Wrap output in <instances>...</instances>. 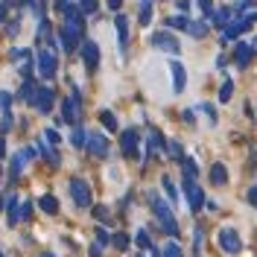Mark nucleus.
Wrapping results in <instances>:
<instances>
[{
	"mask_svg": "<svg viewBox=\"0 0 257 257\" xmlns=\"http://www.w3.org/2000/svg\"><path fill=\"white\" fill-rule=\"evenodd\" d=\"M149 205H152V210H155L158 225L164 228V234L176 240V237H178V222H176V213L170 210V205H167V202H164V199H161L155 190H149Z\"/></svg>",
	"mask_w": 257,
	"mask_h": 257,
	"instance_id": "obj_1",
	"label": "nucleus"
},
{
	"mask_svg": "<svg viewBox=\"0 0 257 257\" xmlns=\"http://www.w3.org/2000/svg\"><path fill=\"white\" fill-rule=\"evenodd\" d=\"M62 123H70V126H79L82 123V99H79V91H73L70 96L62 99Z\"/></svg>",
	"mask_w": 257,
	"mask_h": 257,
	"instance_id": "obj_2",
	"label": "nucleus"
},
{
	"mask_svg": "<svg viewBox=\"0 0 257 257\" xmlns=\"http://www.w3.org/2000/svg\"><path fill=\"white\" fill-rule=\"evenodd\" d=\"M35 67H38V76H41V79H53L56 70H59L56 50H38V56H35Z\"/></svg>",
	"mask_w": 257,
	"mask_h": 257,
	"instance_id": "obj_3",
	"label": "nucleus"
},
{
	"mask_svg": "<svg viewBox=\"0 0 257 257\" xmlns=\"http://www.w3.org/2000/svg\"><path fill=\"white\" fill-rule=\"evenodd\" d=\"M70 196H73V202L79 205V208H91V202H94V196H91V184L85 181V178L79 176H73L70 178Z\"/></svg>",
	"mask_w": 257,
	"mask_h": 257,
	"instance_id": "obj_4",
	"label": "nucleus"
},
{
	"mask_svg": "<svg viewBox=\"0 0 257 257\" xmlns=\"http://www.w3.org/2000/svg\"><path fill=\"white\" fill-rule=\"evenodd\" d=\"M152 47L155 50H164V53H170V56H178L181 53V44H178L176 35H170L167 30H161L152 35Z\"/></svg>",
	"mask_w": 257,
	"mask_h": 257,
	"instance_id": "obj_5",
	"label": "nucleus"
},
{
	"mask_svg": "<svg viewBox=\"0 0 257 257\" xmlns=\"http://www.w3.org/2000/svg\"><path fill=\"white\" fill-rule=\"evenodd\" d=\"M219 248H222L225 254H240L242 251L240 234H237L234 228H222V231H219Z\"/></svg>",
	"mask_w": 257,
	"mask_h": 257,
	"instance_id": "obj_6",
	"label": "nucleus"
},
{
	"mask_svg": "<svg viewBox=\"0 0 257 257\" xmlns=\"http://www.w3.org/2000/svg\"><path fill=\"white\" fill-rule=\"evenodd\" d=\"M184 193H187V205H190V210L199 213L202 205H205V193H202V187H199L193 178H184Z\"/></svg>",
	"mask_w": 257,
	"mask_h": 257,
	"instance_id": "obj_7",
	"label": "nucleus"
},
{
	"mask_svg": "<svg viewBox=\"0 0 257 257\" xmlns=\"http://www.w3.org/2000/svg\"><path fill=\"white\" fill-rule=\"evenodd\" d=\"M88 152L94 155V158H108V141H105V135H99V132H88Z\"/></svg>",
	"mask_w": 257,
	"mask_h": 257,
	"instance_id": "obj_8",
	"label": "nucleus"
},
{
	"mask_svg": "<svg viewBox=\"0 0 257 257\" xmlns=\"http://www.w3.org/2000/svg\"><path fill=\"white\" fill-rule=\"evenodd\" d=\"M53 99H56V91L53 88H35L32 105L38 108V114H50L53 111Z\"/></svg>",
	"mask_w": 257,
	"mask_h": 257,
	"instance_id": "obj_9",
	"label": "nucleus"
},
{
	"mask_svg": "<svg viewBox=\"0 0 257 257\" xmlns=\"http://www.w3.org/2000/svg\"><path fill=\"white\" fill-rule=\"evenodd\" d=\"M82 62H85V67L91 73L99 67V47H96V41H82Z\"/></svg>",
	"mask_w": 257,
	"mask_h": 257,
	"instance_id": "obj_10",
	"label": "nucleus"
},
{
	"mask_svg": "<svg viewBox=\"0 0 257 257\" xmlns=\"http://www.w3.org/2000/svg\"><path fill=\"white\" fill-rule=\"evenodd\" d=\"M120 146H123V152H126L128 158H135V155H138V146H141L138 128H126V132L120 135Z\"/></svg>",
	"mask_w": 257,
	"mask_h": 257,
	"instance_id": "obj_11",
	"label": "nucleus"
},
{
	"mask_svg": "<svg viewBox=\"0 0 257 257\" xmlns=\"http://www.w3.org/2000/svg\"><path fill=\"white\" fill-rule=\"evenodd\" d=\"M170 73H173V91L181 94V91L187 88V70H184V64L181 62H170Z\"/></svg>",
	"mask_w": 257,
	"mask_h": 257,
	"instance_id": "obj_12",
	"label": "nucleus"
},
{
	"mask_svg": "<svg viewBox=\"0 0 257 257\" xmlns=\"http://www.w3.org/2000/svg\"><path fill=\"white\" fill-rule=\"evenodd\" d=\"M32 158H35V149H21L18 155H12V164H9L12 170H9V173H12V176L24 173V167H27V164H30Z\"/></svg>",
	"mask_w": 257,
	"mask_h": 257,
	"instance_id": "obj_13",
	"label": "nucleus"
},
{
	"mask_svg": "<svg viewBox=\"0 0 257 257\" xmlns=\"http://www.w3.org/2000/svg\"><path fill=\"white\" fill-rule=\"evenodd\" d=\"M114 27H117V38H120V53L126 56V50H128V18L126 15H117Z\"/></svg>",
	"mask_w": 257,
	"mask_h": 257,
	"instance_id": "obj_14",
	"label": "nucleus"
},
{
	"mask_svg": "<svg viewBox=\"0 0 257 257\" xmlns=\"http://www.w3.org/2000/svg\"><path fill=\"white\" fill-rule=\"evenodd\" d=\"M251 56H254V50H251V44H245V41H240L234 47V62H237V67H248Z\"/></svg>",
	"mask_w": 257,
	"mask_h": 257,
	"instance_id": "obj_15",
	"label": "nucleus"
},
{
	"mask_svg": "<svg viewBox=\"0 0 257 257\" xmlns=\"http://www.w3.org/2000/svg\"><path fill=\"white\" fill-rule=\"evenodd\" d=\"M158 149H164V138H161L158 128H149V138H146V152L152 155V152H158Z\"/></svg>",
	"mask_w": 257,
	"mask_h": 257,
	"instance_id": "obj_16",
	"label": "nucleus"
},
{
	"mask_svg": "<svg viewBox=\"0 0 257 257\" xmlns=\"http://www.w3.org/2000/svg\"><path fill=\"white\" fill-rule=\"evenodd\" d=\"M225 181H228V170H225V164H213V167H210V184L222 187Z\"/></svg>",
	"mask_w": 257,
	"mask_h": 257,
	"instance_id": "obj_17",
	"label": "nucleus"
},
{
	"mask_svg": "<svg viewBox=\"0 0 257 257\" xmlns=\"http://www.w3.org/2000/svg\"><path fill=\"white\" fill-rule=\"evenodd\" d=\"M187 35H193V38H205L208 35V24L205 21H187Z\"/></svg>",
	"mask_w": 257,
	"mask_h": 257,
	"instance_id": "obj_18",
	"label": "nucleus"
},
{
	"mask_svg": "<svg viewBox=\"0 0 257 257\" xmlns=\"http://www.w3.org/2000/svg\"><path fill=\"white\" fill-rule=\"evenodd\" d=\"M38 208L44 210V213H50V216H56V213H59V202H56V196H41V199H38Z\"/></svg>",
	"mask_w": 257,
	"mask_h": 257,
	"instance_id": "obj_19",
	"label": "nucleus"
},
{
	"mask_svg": "<svg viewBox=\"0 0 257 257\" xmlns=\"http://www.w3.org/2000/svg\"><path fill=\"white\" fill-rule=\"evenodd\" d=\"M6 213H9V225H15L18 219H21V210H18V196H15V193L6 199Z\"/></svg>",
	"mask_w": 257,
	"mask_h": 257,
	"instance_id": "obj_20",
	"label": "nucleus"
},
{
	"mask_svg": "<svg viewBox=\"0 0 257 257\" xmlns=\"http://www.w3.org/2000/svg\"><path fill=\"white\" fill-rule=\"evenodd\" d=\"M161 257H184V251H181V245H178L176 240H170L161 248Z\"/></svg>",
	"mask_w": 257,
	"mask_h": 257,
	"instance_id": "obj_21",
	"label": "nucleus"
},
{
	"mask_svg": "<svg viewBox=\"0 0 257 257\" xmlns=\"http://www.w3.org/2000/svg\"><path fill=\"white\" fill-rule=\"evenodd\" d=\"M85 141H88V132H85L82 126H73V135H70V144H73V146H79V149H82V146H85Z\"/></svg>",
	"mask_w": 257,
	"mask_h": 257,
	"instance_id": "obj_22",
	"label": "nucleus"
},
{
	"mask_svg": "<svg viewBox=\"0 0 257 257\" xmlns=\"http://www.w3.org/2000/svg\"><path fill=\"white\" fill-rule=\"evenodd\" d=\"M167 155H170V158H176V161H181L184 158V149H181V144H178V141H167Z\"/></svg>",
	"mask_w": 257,
	"mask_h": 257,
	"instance_id": "obj_23",
	"label": "nucleus"
},
{
	"mask_svg": "<svg viewBox=\"0 0 257 257\" xmlns=\"http://www.w3.org/2000/svg\"><path fill=\"white\" fill-rule=\"evenodd\" d=\"M181 167H184V178H193V181H196V176H199L196 161H193V158H181Z\"/></svg>",
	"mask_w": 257,
	"mask_h": 257,
	"instance_id": "obj_24",
	"label": "nucleus"
},
{
	"mask_svg": "<svg viewBox=\"0 0 257 257\" xmlns=\"http://www.w3.org/2000/svg\"><path fill=\"white\" fill-rule=\"evenodd\" d=\"M161 184H164V193H167V199L170 202H178V190H176V184H173V178H161Z\"/></svg>",
	"mask_w": 257,
	"mask_h": 257,
	"instance_id": "obj_25",
	"label": "nucleus"
},
{
	"mask_svg": "<svg viewBox=\"0 0 257 257\" xmlns=\"http://www.w3.org/2000/svg\"><path fill=\"white\" fill-rule=\"evenodd\" d=\"M35 152H41V155H44V158H47L53 167H59V155H56V152H53L47 144H38V149H35Z\"/></svg>",
	"mask_w": 257,
	"mask_h": 257,
	"instance_id": "obj_26",
	"label": "nucleus"
},
{
	"mask_svg": "<svg viewBox=\"0 0 257 257\" xmlns=\"http://www.w3.org/2000/svg\"><path fill=\"white\" fill-rule=\"evenodd\" d=\"M111 245L117 248V251H126L128 248V234H120V231H117V234L111 237Z\"/></svg>",
	"mask_w": 257,
	"mask_h": 257,
	"instance_id": "obj_27",
	"label": "nucleus"
},
{
	"mask_svg": "<svg viewBox=\"0 0 257 257\" xmlns=\"http://www.w3.org/2000/svg\"><path fill=\"white\" fill-rule=\"evenodd\" d=\"M164 24H167V27H170V30H187V18H184V15L167 18V21H164Z\"/></svg>",
	"mask_w": 257,
	"mask_h": 257,
	"instance_id": "obj_28",
	"label": "nucleus"
},
{
	"mask_svg": "<svg viewBox=\"0 0 257 257\" xmlns=\"http://www.w3.org/2000/svg\"><path fill=\"white\" fill-rule=\"evenodd\" d=\"M231 94H234V82L225 79L222 88H219V102H228V99H231Z\"/></svg>",
	"mask_w": 257,
	"mask_h": 257,
	"instance_id": "obj_29",
	"label": "nucleus"
},
{
	"mask_svg": "<svg viewBox=\"0 0 257 257\" xmlns=\"http://www.w3.org/2000/svg\"><path fill=\"white\" fill-rule=\"evenodd\" d=\"M99 120H102V126L108 128V132H117V117L111 111H102L99 114Z\"/></svg>",
	"mask_w": 257,
	"mask_h": 257,
	"instance_id": "obj_30",
	"label": "nucleus"
},
{
	"mask_svg": "<svg viewBox=\"0 0 257 257\" xmlns=\"http://www.w3.org/2000/svg\"><path fill=\"white\" fill-rule=\"evenodd\" d=\"M141 27H146L149 21H152V3H141Z\"/></svg>",
	"mask_w": 257,
	"mask_h": 257,
	"instance_id": "obj_31",
	"label": "nucleus"
},
{
	"mask_svg": "<svg viewBox=\"0 0 257 257\" xmlns=\"http://www.w3.org/2000/svg\"><path fill=\"white\" fill-rule=\"evenodd\" d=\"M18 96H21V99H30V102H32V96H35V85H32L30 79H27V82H24V88H21V94H18Z\"/></svg>",
	"mask_w": 257,
	"mask_h": 257,
	"instance_id": "obj_32",
	"label": "nucleus"
},
{
	"mask_svg": "<svg viewBox=\"0 0 257 257\" xmlns=\"http://www.w3.org/2000/svg\"><path fill=\"white\" fill-rule=\"evenodd\" d=\"M79 12H82V15H91V12H96V0H79Z\"/></svg>",
	"mask_w": 257,
	"mask_h": 257,
	"instance_id": "obj_33",
	"label": "nucleus"
},
{
	"mask_svg": "<svg viewBox=\"0 0 257 257\" xmlns=\"http://www.w3.org/2000/svg\"><path fill=\"white\" fill-rule=\"evenodd\" d=\"M30 59V50H24V47H18V50H12V62H27Z\"/></svg>",
	"mask_w": 257,
	"mask_h": 257,
	"instance_id": "obj_34",
	"label": "nucleus"
},
{
	"mask_svg": "<svg viewBox=\"0 0 257 257\" xmlns=\"http://www.w3.org/2000/svg\"><path fill=\"white\" fill-rule=\"evenodd\" d=\"M94 216L99 222H111V216H108V208H102V205H96L94 208Z\"/></svg>",
	"mask_w": 257,
	"mask_h": 257,
	"instance_id": "obj_35",
	"label": "nucleus"
},
{
	"mask_svg": "<svg viewBox=\"0 0 257 257\" xmlns=\"http://www.w3.org/2000/svg\"><path fill=\"white\" fill-rule=\"evenodd\" d=\"M44 138H47L50 146H59V144H62V138H59V132H56V128H47V132H44Z\"/></svg>",
	"mask_w": 257,
	"mask_h": 257,
	"instance_id": "obj_36",
	"label": "nucleus"
},
{
	"mask_svg": "<svg viewBox=\"0 0 257 257\" xmlns=\"http://www.w3.org/2000/svg\"><path fill=\"white\" fill-rule=\"evenodd\" d=\"M199 108H202V111L208 114L210 126H213V123H216V108H213V105H210V102H202V105H199Z\"/></svg>",
	"mask_w": 257,
	"mask_h": 257,
	"instance_id": "obj_37",
	"label": "nucleus"
},
{
	"mask_svg": "<svg viewBox=\"0 0 257 257\" xmlns=\"http://www.w3.org/2000/svg\"><path fill=\"white\" fill-rule=\"evenodd\" d=\"M9 105H12V94H9V91H0V108L9 111Z\"/></svg>",
	"mask_w": 257,
	"mask_h": 257,
	"instance_id": "obj_38",
	"label": "nucleus"
},
{
	"mask_svg": "<svg viewBox=\"0 0 257 257\" xmlns=\"http://www.w3.org/2000/svg\"><path fill=\"white\" fill-rule=\"evenodd\" d=\"M199 9L205 12V18L213 15V0H199Z\"/></svg>",
	"mask_w": 257,
	"mask_h": 257,
	"instance_id": "obj_39",
	"label": "nucleus"
},
{
	"mask_svg": "<svg viewBox=\"0 0 257 257\" xmlns=\"http://www.w3.org/2000/svg\"><path fill=\"white\" fill-rule=\"evenodd\" d=\"M96 242H99V245H108V242H111V237L105 234V228H96Z\"/></svg>",
	"mask_w": 257,
	"mask_h": 257,
	"instance_id": "obj_40",
	"label": "nucleus"
},
{
	"mask_svg": "<svg viewBox=\"0 0 257 257\" xmlns=\"http://www.w3.org/2000/svg\"><path fill=\"white\" fill-rule=\"evenodd\" d=\"M245 199H248V205H251V208H257V184H254V187H248Z\"/></svg>",
	"mask_w": 257,
	"mask_h": 257,
	"instance_id": "obj_41",
	"label": "nucleus"
},
{
	"mask_svg": "<svg viewBox=\"0 0 257 257\" xmlns=\"http://www.w3.org/2000/svg\"><path fill=\"white\" fill-rule=\"evenodd\" d=\"M0 128H3V132H9V128H12V114H9V111H3V123H0Z\"/></svg>",
	"mask_w": 257,
	"mask_h": 257,
	"instance_id": "obj_42",
	"label": "nucleus"
},
{
	"mask_svg": "<svg viewBox=\"0 0 257 257\" xmlns=\"http://www.w3.org/2000/svg\"><path fill=\"white\" fill-rule=\"evenodd\" d=\"M21 219H32V205H30V202L21 208Z\"/></svg>",
	"mask_w": 257,
	"mask_h": 257,
	"instance_id": "obj_43",
	"label": "nucleus"
},
{
	"mask_svg": "<svg viewBox=\"0 0 257 257\" xmlns=\"http://www.w3.org/2000/svg\"><path fill=\"white\" fill-rule=\"evenodd\" d=\"M178 12H190V0H176Z\"/></svg>",
	"mask_w": 257,
	"mask_h": 257,
	"instance_id": "obj_44",
	"label": "nucleus"
},
{
	"mask_svg": "<svg viewBox=\"0 0 257 257\" xmlns=\"http://www.w3.org/2000/svg\"><path fill=\"white\" fill-rule=\"evenodd\" d=\"M105 3H108L111 12H120V6H123V0H105Z\"/></svg>",
	"mask_w": 257,
	"mask_h": 257,
	"instance_id": "obj_45",
	"label": "nucleus"
},
{
	"mask_svg": "<svg viewBox=\"0 0 257 257\" xmlns=\"http://www.w3.org/2000/svg\"><path fill=\"white\" fill-rule=\"evenodd\" d=\"M102 254V245H99V242H94V245H91V257H99Z\"/></svg>",
	"mask_w": 257,
	"mask_h": 257,
	"instance_id": "obj_46",
	"label": "nucleus"
},
{
	"mask_svg": "<svg viewBox=\"0 0 257 257\" xmlns=\"http://www.w3.org/2000/svg\"><path fill=\"white\" fill-rule=\"evenodd\" d=\"M18 32H21V24H18V21H12V24H9V35H18Z\"/></svg>",
	"mask_w": 257,
	"mask_h": 257,
	"instance_id": "obj_47",
	"label": "nucleus"
},
{
	"mask_svg": "<svg viewBox=\"0 0 257 257\" xmlns=\"http://www.w3.org/2000/svg\"><path fill=\"white\" fill-rule=\"evenodd\" d=\"M6 18V3H0V21Z\"/></svg>",
	"mask_w": 257,
	"mask_h": 257,
	"instance_id": "obj_48",
	"label": "nucleus"
},
{
	"mask_svg": "<svg viewBox=\"0 0 257 257\" xmlns=\"http://www.w3.org/2000/svg\"><path fill=\"white\" fill-rule=\"evenodd\" d=\"M6 155V144H3V138H0V158Z\"/></svg>",
	"mask_w": 257,
	"mask_h": 257,
	"instance_id": "obj_49",
	"label": "nucleus"
},
{
	"mask_svg": "<svg viewBox=\"0 0 257 257\" xmlns=\"http://www.w3.org/2000/svg\"><path fill=\"white\" fill-rule=\"evenodd\" d=\"M3 208H6V202H3V196H0V210H3Z\"/></svg>",
	"mask_w": 257,
	"mask_h": 257,
	"instance_id": "obj_50",
	"label": "nucleus"
},
{
	"mask_svg": "<svg viewBox=\"0 0 257 257\" xmlns=\"http://www.w3.org/2000/svg\"><path fill=\"white\" fill-rule=\"evenodd\" d=\"M38 257H56V254H50V251H44V254H38Z\"/></svg>",
	"mask_w": 257,
	"mask_h": 257,
	"instance_id": "obj_51",
	"label": "nucleus"
},
{
	"mask_svg": "<svg viewBox=\"0 0 257 257\" xmlns=\"http://www.w3.org/2000/svg\"><path fill=\"white\" fill-rule=\"evenodd\" d=\"M251 50H257V38H254V44H251Z\"/></svg>",
	"mask_w": 257,
	"mask_h": 257,
	"instance_id": "obj_52",
	"label": "nucleus"
},
{
	"mask_svg": "<svg viewBox=\"0 0 257 257\" xmlns=\"http://www.w3.org/2000/svg\"><path fill=\"white\" fill-rule=\"evenodd\" d=\"M141 3H152V0H141Z\"/></svg>",
	"mask_w": 257,
	"mask_h": 257,
	"instance_id": "obj_53",
	"label": "nucleus"
},
{
	"mask_svg": "<svg viewBox=\"0 0 257 257\" xmlns=\"http://www.w3.org/2000/svg\"><path fill=\"white\" fill-rule=\"evenodd\" d=\"M0 257H6V254H3V251H0Z\"/></svg>",
	"mask_w": 257,
	"mask_h": 257,
	"instance_id": "obj_54",
	"label": "nucleus"
},
{
	"mask_svg": "<svg viewBox=\"0 0 257 257\" xmlns=\"http://www.w3.org/2000/svg\"><path fill=\"white\" fill-rule=\"evenodd\" d=\"M138 257H146V254H138Z\"/></svg>",
	"mask_w": 257,
	"mask_h": 257,
	"instance_id": "obj_55",
	"label": "nucleus"
},
{
	"mask_svg": "<svg viewBox=\"0 0 257 257\" xmlns=\"http://www.w3.org/2000/svg\"><path fill=\"white\" fill-rule=\"evenodd\" d=\"M0 176H3V170H0Z\"/></svg>",
	"mask_w": 257,
	"mask_h": 257,
	"instance_id": "obj_56",
	"label": "nucleus"
}]
</instances>
